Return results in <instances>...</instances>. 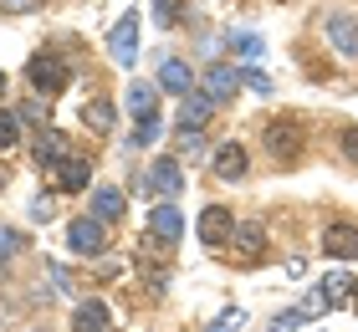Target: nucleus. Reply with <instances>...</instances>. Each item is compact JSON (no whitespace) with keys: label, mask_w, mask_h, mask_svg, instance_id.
I'll return each instance as SVG.
<instances>
[{"label":"nucleus","mask_w":358,"mask_h":332,"mask_svg":"<svg viewBox=\"0 0 358 332\" xmlns=\"http://www.w3.org/2000/svg\"><path fill=\"white\" fill-rule=\"evenodd\" d=\"M241 87H251V92H271V77H266V72H241Z\"/></svg>","instance_id":"obj_32"},{"label":"nucleus","mask_w":358,"mask_h":332,"mask_svg":"<svg viewBox=\"0 0 358 332\" xmlns=\"http://www.w3.org/2000/svg\"><path fill=\"white\" fill-rule=\"evenodd\" d=\"M231 52H236L241 62H256V57L266 52V41L256 36V31H236V36H231Z\"/></svg>","instance_id":"obj_23"},{"label":"nucleus","mask_w":358,"mask_h":332,"mask_svg":"<svg viewBox=\"0 0 358 332\" xmlns=\"http://www.w3.org/2000/svg\"><path fill=\"white\" fill-rule=\"evenodd\" d=\"M67 251H77V256H103V251H108V225L92 220V215L72 220V225H67Z\"/></svg>","instance_id":"obj_3"},{"label":"nucleus","mask_w":358,"mask_h":332,"mask_svg":"<svg viewBox=\"0 0 358 332\" xmlns=\"http://www.w3.org/2000/svg\"><path fill=\"white\" fill-rule=\"evenodd\" d=\"M200 240H205V251H220V245L236 240V220H231L225 205H205L200 210Z\"/></svg>","instance_id":"obj_4"},{"label":"nucleus","mask_w":358,"mask_h":332,"mask_svg":"<svg viewBox=\"0 0 358 332\" xmlns=\"http://www.w3.org/2000/svg\"><path fill=\"white\" fill-rule=\"evenodd\" d=\"M343 154L358 164V128H343Z\"/></svg>","instance_id":"obj_33"},{"label":"nucleus","mask_w":358,"mask_h":332,"mask_svg":"<svg viewBox=\"0 0 358 332\" xmlns=\"http://www.w3.org/2000/svg\"><path fill=\"white\" fill-rule=\"evenodd\" d=\"M159 87H164V92H174V97H189V87H194L189 66L179 62V57H164V62H159Z\"/></svg>","instance_id":"obj_13"},{"label":"nucleus","mask_w":358,"mask_h":332,"mask_svg":"<svg viewBox=\"0 0 358 332\" xmlns=\"http://www.w3.org/2000/svg\"><path fill=\"white\" fill-rule=\"evenodd\" d=\"M143 189H154L159 199H174L179 189H185V174H179V164H174V159L149 164V179H143Z\"/></svg>","instance_id":"obj_11"},{"label":"nucleus","mask_w":358,"mask_h":332,"mask_svg":"<svg viewBox=\"0 0 358 332\" xmlns=\"http://www.w3.org/2000/svg\"><path fill=\"white\" fill-rule=\"evenodd\" d=\"M21 143V113L0 108V148H15Z\"/></svg>","instance_id":"obj_24"},{"label":"nucleus","mask_w":358,"mask_h":332,"mask_svg":"<svg viewBox=\"0 0 358 332\" xmlns=\"http://www.w3.org/2000/svg\"><path fill=\"white\" fill-rule=\"evenodd\" d=\"M31 154H36V169H62L72 154H67V138H62L57 128H41L36 143H31Z\"/></svg>","instance_id":"obj_8"},{"label":"nucleus","mask_w":358,"mask_h":332,"mask_svg":"<svg viewBox=\"0 0 358 332\" xmlns=\"http://www.w3.org/2000/svg\"><path fill=\"white\" fill-rule=\"evenodd\" d=\"M241 322H246V312H241V307H225V312H220V317H215V322H210V332H236Z\"/></svg>","instance_id":"obj_26"},{"label":"nucleus","mask_w":358,"mask_h":332,"mask_svg":"<svg viewBox=\"0 0 358 332\" xmlns=\"http://www.w3.org/2000/svg\"><path fill=\"white\" fill-rule=\"evenodd\" d=\"M21 245H26V240H21V230H10V225H0V261H10L15 251H21Z\"/></svg>","instance_id":"obj_27"},{"label":"nucleus","mask_w":358,"mask_h":332,"mask_svg":"<svg viewBox=\"0 0 358 332\" xmlns=\"http://www.w3.org/2000/svg\"><path fill=\"white\" fill-rule=\"evenodd\" d=\"M322 41H328L338 57L358 62V15H328V21H322Z\"/></svg>","instance_id":"obj_5"},{"label":"nucleus","mask_w":358,"mask_h":332,"mask_svg":"<svg viewBox=\"0 0 358 332\" xmlns=\"http://www.w3.org/2000/svg\"><path fill=\"white\" fill-rule=\"evenodd\" d=\"M87 179H92V159H77V154H72V159L57 169V189L83 194V189H87Z\"/></svg>","instance_id":"obj_14"},{"label":"nucleus","mask_w":358,"mask_h":332,"mask_svg":"<svg viewBox=\"0 0 358 332\" xmlns=\"http://www.w3.org/2000/svg\"><path fill=\"white\" fill-rule=\"evenodd\" d=\"M52 215H57V199H52V194H36V199H31V220H52Z\"/></svg>","instance_id":"obj_29"},{"label":"nucleus","mask_w":358,"mask_h":332,"mask_svg":"<svg viewBox=\"0 0 358 332\" xmlns=\"http://www.w3.org/2000/svg\"><path fill=\"white\" fill-rule=\"evenodd\" d=\"M236 245H241V256H246L251 266L266 261V230H262V225H241V230H236Z\"/></svg>","instance_id":"obj_20"},{"label":"nucleus","mask_w":358,"mask_h":332,"mask_svg":"<svg viewBox=\"0 0 358 332\" xmlns=\"http://www.w3.org/2000/svg\"><path fill=\"white\" fill-rule=\"evenodd\" d=\"M241 87V72H236V66H225V62H215V66H210V72H205V97H210V103H225V97H231Z\"/></svg>","instance_id":"obj_12"},{"label":"nucleus","mask_w":358,"mask_h":332,"mask_svg":"<svg viewBox=\"0 0 358 332\" xmlns=\"http://www.w3.org/2000/svg\"><path fill=\"white\" fill-rule=\"evenodd\" d=\"M215 174L236 185V179L246 174V148H241V143H220V148H215Z\"/></svg>","instance_id":"obj_17"},{"label":"nucleus","mask_w":358,"mask_h":332,"mask_svg":"<svg viewBox=\"0 0 358 332\" xmlns=\"http://www.w3.org/2000/svg\"><path fill=\"white\" fill-rule=\"evenodd\" d=\"M154 138H159V118H143V123H138V133H134V148H149Z\"/></svg>","instance_id":"obj_30"},{"label":"nucleus","mask_w":358,"mask_h":332,"mask_svg":"<svg viewBox=\"0 0 358 332\" xmlns=\"http://www.w3.org/2000/svg\"><path fill=\"white\" fill-rule=\"evenodd\" d=\"M0 92H6V72H0Z\"/></svg>","instance_id":"obj_34"},{"label":"nucleus","mask_w":358,"mask_h":332,"mask_svg":"<svg viewBox=\"0 0 358 332\" xmlns=\"http://www.w3.org/2000/svg\"><path fill=\"white\" fill-rule=\"evenodd\" d=\"M353 307H358V291H353Z\"/></svg>","instance_id":"obj_36"},{"label":"nucleus","mask_w":358,"mask_h":332,"mask_svg":"<svg viewBox=\"0 0 358 332\" xmlns=\"http://www.w3.org/2000/svg\"><path fill=\"white\" fill-rule=\"evenodd\" d=\"M317 291L328 296V302H343L348 291H358V281H353L348 271H328V276H322V287H317Z\"/></svg>","instance_id":"obj_22"},{"label":"nucleus","mask_w":358,"mask_h":332,"mask_svg":"<svg viewBox=\"0 0 358 332\" xmlns=\"http://www.w3.org/2000/svg\"><path fill=\"white\" fill-rule=\"evenodd\" d=\"M41 6H46V0H0V10H10V15H31Z\"/></svg>","instance_id":"obj_31"},{"label":"nucleus","mask_w":358,"mask_h":332,"mask_svg":"<svg viewBox=\"0 0 358 332\" xmlns=\"http://www.w3.org/2000/svg\"><path fill=\"white\" fill-rule=\"evenodd\" d=\"M92 220H103V225L123 220V189H113V185L92 189Z\"/></svg>","instance_id":"obj_16"},{"label":"nucleus","mask_w":358,"mask_h":332,"mask_svg":"<svg viewBox=\"0 0 358 332\" xmlns=\"http://www.w3.org/2000/svg\"><path fill=\"white\" fill-rule=\"evenodd\" d=\"M108 52H113V62H123V66L138 62V15H134V10H128L123 21L108 31Z\"/></svg>","instance_id":"obj_6"},{"label":"nucleus","mask_w":358,"mask_h":332,"mask_svg":"<svg viewBox=\"0 0 358 332\" xmlns=\"http://www.w3.org/2000/svg\"><path fill=\"white\" fill-rule=\"evenodd\" d=\"M210 113H215V103H210L205 92H189L185 108H179V128H185V133H200V123H210Z\"/></svg>","instance_id":"obj_15"},{"label":"nucleus","mask_w":358,"mask_h":332,"mask_svg":"<svg viewBox=\"0 0 358 332\" xmlns=\"http://www.w3.org/2000/svg\"><path fill=\"white\" fill-rule=\"evenodd\" d=\"M113 123H118V108H113L108 97H92V103H83V128H92V133H108Z\"/></svg>","instance_id":"obj_18"},{"label":"nucleus","mask_w":358,"mask_h":332,"mask_svg":"<svg viewBox=\"0 0 358 332\" xmlns=\"http://www.w3.org/2000/svg\"><path fill=\"white\" fill-rule=\"evenodd\" d=\"M149 230L159 240H169V245H179V236H185V215L174 210V199H159V205L149 210Z\"/></svg>","instance_id":"obj_9"},{"label":"nucleus","mask_w":358,"mask_h":332,"mask_svg":"<svg viewBox=\"0 0 358 332\" xmlns=\"http://www.w3.org/2000/svg\"><path fill=\"white\" fill-rule=\"evenodd\" d=\"M21 123H52V97H31V103L21 108Z\"/></svg>","instance_id":"obj_25"},{"label":"nucleus","mask_w":358,"mask_h":332,"mask_svg":"<svg viewBox=\"0 0 358 332\" xmlns=\"http://www.w3.org/2000/svg\"><path fill=\"white\" fill-rule=\"evenodd\" d=\"M266 154L276 164H292V159L302 154V123L292 118V113H282V118L266 123Z\"/></svg>","instance_id":"obj_1"},{"label":"nucleus","mask_w":358,"mask_h":332,"mask_svg":"<svg viewBox=\"0 0 358 332\" xmlns=\"http://www.w3.org/2000/svg\"><path fill=\"white\" fill-rule=\"evenodd\" d=\"M322 251H328L333 261H358V225L333 220L328 230H322Z\"/></svg>","instance_id":"obj_7"},{"label":"nucleus","mask_w":358,"mask_h":332,"mask_svg":"<svg viewBox=\"0 0 358 332\" xmlns=\"http://www.w3.org/2000/svg\"><path fill=\"white\" fill-rule=\"evenodd\" d=\"M128 113L143 123L154 118V82H128Z\"/></svg>","instance_id":"obj_21"},{"label":"nucleus","mask_w":358,"mask_h":332,"mask_svg":"<svg viewBox=\"0 0 358 332\" xmlns=\"http://www.w3.org/2000/svg\"><path fill=\"white\" fill-rule=\"evenodd\" d=\"M0 185H6V169H0Z\"/></svg>","instance_id":"obj_35"},{"label":"nucleus","mask_w":358,"mask_h":332,"mask_svg":"<svg viewBox=\"0 0 358 332\" xmlns=\"http://www.w3.org/2000/svg\"><path fill=\"white\" fill-rule=\"evenodd\" d=\"M154 10H159V21H164V26H179V21H185L179 0H154Z\"/></svg>","instance_id":"obj_28"},{"label":"nucleus","mask_w":358,"mask_h":332,"mask_svg":"<svg viewBox=\"0 0 358 332\" xmlns=\"http://www.w3.org/2000/svg\"><path fill=\"white\" fill-rule=\"evenodd\" d=\"M328 307H333L328 296H322V291H313V296H302V302L292 307V312H282V317L271 322V332H292V327H302V322H313V317H322V312H328Z\"/></svg>","instance_id":"obj_10"},{"label":"nucleus","mask_w":358,"mask_h":332,"mask_svg":"<svg viewBox=\"0 0 358 332\" xmlns=\"http://www.w3.org/2000/svg\"><path fill=\"white\" fill-rule=\"evenodd\" d=\"M72 332H108V307L103 302H83L72 312Z\"/></svg>","instance_id":"obj_19"},{"label":"nucleus","mask_w":358,"mask_h":332,"mask_svg":"<svg viewBox=\"0 0 358 332\" xmlns=\"http://www.w3.org/2000/svg\"><path fill=\"white\" fill-rule=\"evenodd\" d=\"M26 77H31V87H36L41 97H52V92H62V87H67V62H62L57 52H36V57H31L26 62Z\"/></svg>","instance_id":"obj_2"}]
</instances>
